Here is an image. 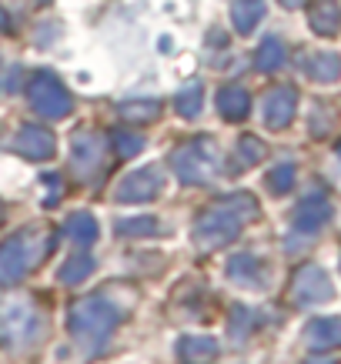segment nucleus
I'll return each mask as SVG.
<instances>
[{
	"label": "nucleus",
	"mask_w": 341,
	"mask_h": 364,
	"mask_svg": "<svg viewBox=\"0 0 341 364\" xmlns=\"http://www.w3.org/2000/svg\"><path fill=\"white\" fill-rule=\"evenodd\" d=\"M121 318H124V311L117 308V304H110L104 294H90V298L74 301L67 321H70L74 341H78L88 354H94L110 341V334H114V328L121 324Z\"/></svg>",
	"instance_id": "1"
},
{
	"label": "nucleus",
	"mask_w": 341,
	"mask_h": 364,
	"mask_svg": "<svg viewBox=\"0 0 341 364\" xmlns=\"http://www.w3.org/2000/svg\"><path fill=\"white\" fill-rule=\"evenodd\" d=\"M54 244L57 234L44 231V228H31V231L7 237L0 244V284H17L23 274H31Z\"/></svg>",
	"instance_id": "2"
},
{
	"label": "nucleus",
	"mask_w": 341,
	"mask_h": 364,
	"mask_svg": "<svg viewBox=\"0 0 341 364\" xmlns=\"http://www.w3.org/2000/svg\"><path fill=\"white\" fill-rule=\"evenodd\" d=\"M41 338V314L27 298H14L0 304V344L31 348Z\"/></svg>",
	"instance_id": "3"
},
{
	"label": "nucleus",
	"mask_w": 341,
	"mask_h": 364,
	"mask_svg": "<svg viewBox=\"0 0 341 364\" xmlns=\"http://www.w3.org/2000/svg\"><path fill=\"white\" fill-rule=\"evenodd\" d=\"M211 147L214 144L208 141H191L171 154V167L177 171V177L184 184H198V181H208L214 174V151Z\"/></svg>",
	"instance_id": "4"
},
{
	"label": "nucleus",
	"mask_w": 341,
	"mask_h": 364,
	"mask_svg": "<svg viewBox=\"0 0 341 364\" xmlns=\"http://www.w3.org/2000/svg\"><path fill=\"white\" fill-rule=\"evenodd\" d=\"M238 228H241V218L234 214V204H218V208L204 210L198 218V224H194V241H198L201 247H218V244H224L228 237H234Z\"/></svg>",
	"instance_id": "5"
},
{
	"label": "nucleus",
	"mask_w": 341,
	"mask_h": 364,
	"mask_svg": "<svg viewBox=\"0 0 341 364\" xmlns=\"http://www.w3.org/2000/svg\"><path fill=\"white\" fill-rule=\"evenodd\" d=\"M27 94H31V107L41 114V117H51V121H54V117L70 114V94H67V90L57 84V77H51V74H33Z\"/></svg>",
	"instance_id": "6"
},
{
	"label": "nucleus",
	"mask_w": 341,
	"mask_h": 364,
	"mask_svg": "<svg viewBox=\"0 0 341 364\" xmlns=\"http://www.w3.org/2000/svg\"><path fill=\"white\" fill-rule=\"evenodd\" d=\"M161 188H164L161 171L157 167H144L137 174L124 177L121 184H117V191H114V198L121 200V204H147V200H154L161 194Z\"/></svg>",
	"instance_id": "7"
},
{
	"label": "nucleus",
	"mask_w": 341,
	"mask_h": 364,
	"mask_svg": "<svg viewBox=\"0 0 341 364\" xmlns=\"http://www.w3.org/2000/svg\"><path fill=\"white\" fill-rule=\"evenodd\" d=\"M104 151H107V141L100 134H94V131L74 134V154H70L74 157V171L84 181H90L100 171V164H104Z\"/></svg>",
	"instance_id": "8"
},
{
	"label": "nucleus",
	"mask_w": 341,
	"mask_h": 364,
	"mask_svg": "<svg viewBox=\"0 0 341 364\" xmlns=\"http://www.w3.org/2000/svg\"><path fill=\"white\" fill-rule=\"evenodd\" d=\"M14 147H17L23 157H31V161H44V157L54 154V134L44 131V127H37V124H27V127L17 131Z\"/></svg>",
	"instance_id": "9"
},
{
	"label": "nucleus",
	"mask_w": 341,
	"mask_h": 364,
	"mask_svg": "<svg viewBox=\"0 0 341 364\" xmlns=\"http://www.w3.org/2000/svg\"><path fill=\"white\" fill-rule=\"evenodd\" d=\"M90 271H94V257L90 254H70L61 264V271H57V281L61 284H78V281L90 277Z\"/></svg>",
	"instance_id": "10"
},
{
	"label": "nucleus",
	"mask_w": 341,
	"mask_h": 364,
	"mask_svg": "<svg viewBox=\"0 0 341 364\" xmlns=\"http://www.w3.org/2000/svg\"><path fill=\"white\" fill-rule=\"evenodd\" d=\"M64 228H67V234H70V237L80 244V247H84V244H94V241H98V221H94V214H88V210L70 214Z\"/></svg>",
	"instance_id": "11"
},
{
	"label": "nucleus",
	"mask_w": 341,
	"mask_h": 364,
	"mask_svg": "<svg viewBox=\"0 0 341 364\" xmlns=\"http://www.w3.org/2000/svg\"><path fill=\"white\" fill-rule=\"evenodd\" d=\"M214 351H218V344L211 341V338H198V334H191V338H184V341L177 344V354L184 358V361H208V358H214Z\"/></svg>",
	"instance_id": "12"
},
{
	"label": "nucleus",
	"mask_w": 341,
	"mask_h": 364,
	"mask_svg": "<svg viewBox=\"0 0 341 364\" xmlns=\"http://www.w3.org/2000/svg\"><path fill=\"white\" fill-rule=\"evenodd\" d=\"M218 107H221V114H224L228 121H238V117L248 111V97H244V90L228 87V90H221L218 94Z\"/></svg>",
	"instance_id": "13"
},
{
	"label": "nucleus",
	"mask_w": 341,
	"mask_h": 364,
	"mask_svg": "<svg viewBox=\"0 0 341 364\" xmlns=\"http://www.w3.org/2000/svg\"><path fill=\"white\" fill-rule=\"evenodd\" d=\"M121 114L134 124H147L161 114V104H157V100H131V104H124L121 107Z\"/></svg>",
	"instance_id": "14"
},
{
	"label": "nucleus",
	"mask_w": 341,
	"mask_h": 364,
	"mask_svg": "<svg viewBox=\"0 0 341 364\" xmlns=\"http://www.w3.org/2000/svg\"><path fill=\"white\" fill-rule=\"evenodd\" d=\"M117 231L124 237H151L157 234V221L154 218H134V221H117Z\"/></svg>",
	"instance_id": "15"
},
{
	"label": "nucleus",
	"mask_w": 341,
	"mask_h": 364,
	"mask_svg": "<svg viewBox=\"0 0 341 364\" xmlns=\"http://www.w3.org/2000/svg\"><path fill=\"white\" fill-rule=\"evenodd\" d=\"M258 14H261V0H241V4L234 7V23H238V31H251L254 21H258Z\"/></svg>",
	"instance_id": "16"
},
{
	"label": "nucleus",
	"mask_w": 341,
	"mask_h": 364,
	"mask_svg": "<svg viewBox=\"0 0 341 364\" xmlns=\"http://www.w3.org/2000/svg\"><path fill=\"white\" fill-rule=\"evenodd\" d=\"M201 87L198 84H187L184 90H181V97H177V111L184 114V117H198V111H201Z\"/></svg>",
	"instance_id": "17"
},
{
	"label": "nucleus",
	"mask_w": 341,
	"mask_h": 364,
	"mask_svg": "<svg viewBox=\"0 0 341 364\" xmlns=\"http://www.w3.org/2000/svg\"><path fill=\"white\" fill-rule=\"evenodd\" d=\"M110 141L117 144V154H121V157H134L144 147V137H141V134H127V131H117L114 137H110Z\"/></svg>",
	"instance_id": "18"
},
{
	"label": "nucleus",
	"mask_w": 341,
	"mask_h": 364,
	"mask_svg": "<svg viewBox=\"0 0 341 364\" xmlns=\"http://www.w3.org/2000/svg\"><path fill=\"white\" fill-rule=\"evenodd\" d=\"M275 57H278V47H275V44H268V50H261V64L268 67L271 60H275Z\"/></svg>",
	"instance_id": "19"
}]
</instances>
